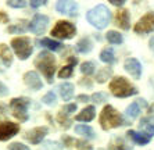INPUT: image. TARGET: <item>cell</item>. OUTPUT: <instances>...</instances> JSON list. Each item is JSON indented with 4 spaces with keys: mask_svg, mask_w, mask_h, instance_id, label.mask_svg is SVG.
<instances>
[{
    "mask_svg": "<svg viewBox=\"0 0 154 150\" xmlns=\"http://www.w3.org/2000/svg\"><path fill=\"white\" fill-rule=\"evenodd\" d=\"M86 18H88L89 24H92L94 28L103 29L107 27L110 20H111V13L104 4H99V6L88 11Z\"/></svg>",
    "mask_w": 154,
    "mask_h": 150,
    "instance_id": "obj_1",
    "label": "cell"
},
{
    "mask_svg": "<svg viewBox=\"0 0 154 150\" xmlns=\"http://www.w3.org/2000/svg\"><path fill=\"white\" fill-rule=\"evenodd\" d=\"M36 68L45 75V78L47 79V82L51 83L53 82V77L54 71H56V61H54L53 54L49 52H42L39 53V56L35 60Z\"/></svg>",
    "mask_w": 154,
    "mask_h": 150,
    "instance_id": "obj_2",
    "label": "cell"
},
{
    "mask_svg": "<svg viewBox=\"0 0 154 150\" xmlns=\"http://www.w3.org/2000/svg\"><path fill=\"white\" fill-rule=\"evenodd\" d=\"M110 90L115 97H129L137 93V89L124 77H117L110 82Z\"/></svg>",
    "mask_w": 154,
    "mask_h": 150,
    "instance_id": "obj_3",
    "label": "cell"
},
{
    "mask_svg": "<svg viewBox=\"0 0 154 150\" xmlns=\"http://www.w3.org/2000/svg\"><path fill=\"white\" fill-rule=\"evenodd\" d=\"M122 124H124V121H122L121 114L112 106L108 104V106H106L103 108V111L100 114V125L103 129L108 131V129L117 128V127H119Z\"/></svg>",
    "mask_w": 154,
    "mask_h": 150,
    "instance_id": "obj_4",
    "label": "cell"
},
{
    "mask_svg": "<svg viewBox=\"0 0 154 150\" xmlns=\"http://www.w3.org/2000/svg\"><path fill=\"white\" fill-rule=\"evenodd\" d=\"M29 104H31V100L28 97H15L10 102V110L13 111V115L20 121H26Z\"/></svg>",
    "mask_w": 154,
    "mask_h": 150,
    "instance_id": "obj_5",
    "label": "cell"
},
{
    "mask_svg": "<svg viewBox=\"0 0 154 150\" xmlns=\"http://www.w3.org/2000/svg\"><path fill=\"white\" fill-rule=\"evenodd\" d=\"M11 46L14 49L15 54L21 60H26V58L32 54V45H31V40L26 38V36H20V38H14L11 40Z\"/></svg>",
    "mask_w": 154,
    "mask_h": 150,
    "instance_id": "obj_6",
    "label": "cell"
},
{
    "mask_svg": "<svg viewBox=\"0 0 154 150\" xmlns=\"http://www.w3.org/2000/svg\"><path fill=\"white\" fill-rule=\"evenodd\" d=\"M75 27L68 21H58L56 27L51 29V35L58 39H71L75 35Z\"/></svg>",
    "mask_w": 154,
    "mask_h": 150,
    "instance_id": "obj_7",
    "label": "cell"
},
{
    "mask_svg": "<svg viewBox=\"0 0 154 150\" xmlns=\"http://www.w3.org/2000/svg\"><path fill=\"white\" fill-rule=\"evenodd\" d=\"M154 31V13H147L140 18L135 25V32L140 35H146Z\"/></svg>",
    "mask_w": 154,
    "mask_h": 150,
    "instance_id": "obj_8",
    "label": "cell"
},
{
    "mask_svg": "<svg viewBox=\"0 0 154 150\" xmlns=\"http://www.w3.org/2000/svg\"><path fill=\"white\" fill-rule=\"evenodd\" d=\"M20 131V125L11 121H3L0 122V140H8L10 138L15 136Z\"/></svg>",
    "mask_w": 154,
    "mask_h": 150,
    "instance_id": "obj_9",
    "label": "cell"
},
{
    "mask_svg": "<svg viewBox=\"0 0 154 150\" xmlns=\"http://www.w3.org/2000/svg\"><path fill=\"white\" fill-rule=\"evenodd\" d=\"M47 24H49V17L43 14H36L33 17V20L29 24V29L32 31L36 35H42L47 28Z\"/></svg>",
    "mask_w": 154,
    "mask_h": 150,
    "instance_id": "obj_10",
    "label": "cell"
},
{
    "mask_svg": "<svg viewBox=\"0 0 154 150\" xmlns=\"http://www.w3.org/2000/svg\"><path fill=\"white\" fill-rule=\"evenodd\" d=\"M47 132H49V129L46 127H39V128H33L31 131H28L25 138L32 145H38V143H40L43 140V138L47 135Z\"/></svg>",
    "mask_w": 154,
    "mask_h": 150,
    "instance_id": "obj_11",
    "label": "cell"
},
{
    "mask_svg": "<svg viewBox=\"0 0 154 150\" xmlns=\"http://www.w3.org/2000/svg\"><path fill=\"white\" fill-rule=\"evenodd\" d=\"M56 10L61 14L75 15L76 10H78V4L75 2H71V0H61V2H57V4H56Z\"/></svg>",
    "mask_w": 154,
    "mask_h": 150,
    "instance_id": "obj_12",
    "label": "cell"
},
{
    "mask_svg": "<svg viewBox=\"0 0 154 150\" xmlns=\"http://www.w3.org/2000/svg\"><path fill=\"white\" fill-rule=\"evenodd\" d=\"M24 82L26 83L28 88H31L32 90H40L42 89V81H40L39 75L36 74L35 71H28L25 75H24Z\"/></svg>",
    "mask_w": 154,
    "mask_h": 150,
    "instance_id": "obj_13",
    "label": "cell"
},
{
    "mask_svg": "<svg viewBox=\"0 0 154 150\" xmlns=\"http://www.w3.org/2000/svg\"><path fill=\"white\" fill-rule=\"evenodd\" d=\"M125 70L132 75L135 79H139L142 75V65L136 58H128L125 61Z\"/></svg>",
    "mask_w": 154,
    "mask_h": 150,
    "instance_id": "obj_14",
    "label": "cell"
},
{
    "mask_svg": "<svg viewBox=\"0 0 154 150\" xmlns=\"http://www.w3.org/2000/svg\"><path fill=\"white\" fill-rule=\"evenodd\" d=\"M63 143H64V146H67V147H76V149H79V150H92V146L86 145L82 140L69 138V136H63Z\"/></svg>",
    "mask_w": 154,
    "mask_h": 150,
    "instance_id": "obj_15",
    "label": "cell"
},
{
    "mask_svg": "<svg viewBox=\"0 0 154 150\" xmlns=\"http://www.w3.org/2000/svg\"><path fill=\"white\" fill-rule=\"evenodd\" d=\"M115 22L119 28H122L124 31H128L129 29V11L128 10H119L115 15Z\"/></svg>",
    "mask_w": 154,
    "mask_h": 150,
    "instance_id": "obj_16",
    "label": "cell"
},
{
    "mask_svg": "<svg viewBox=\"0 0 154 150\" xmlns=\"http://www.w3.org/2000/svg\"><path fill=\"white\" fill-rule=\"evenodd\" d=\"M0 60L3 61V64L6 67H10L11 63H13V54L10 52V47L4 43L0 45Z\"/></svg>",
    "mask_w": 154,
    "mask_h": 150,
    "instance_id": "obj_17",
    "label": "cell"
},
{
    "mask_svg": "<svg viewBox=\"0 0 154 150\" xmlns=\"http://www.w3.org/2000/svg\"><path fill=\"white\" fill-rule=\"evenodd\" d=\"M140 129H142L143 135L149 136V138L154 136V121L150 118H143L140 121Z\"/></svg>",
    "mask_w": 154,
    "mask_h": 150,
    "instance_id": "obj_18",
    "label": "cell"
},
{
    "mask_svg": "<svg viewBox=\"0 0 154 150\" xmlns=\"http://www.w3.org/2000/svg\"><path fill=\"white\" fill-rule=\"evenodd\" d=\"M60 95L61 97L65 100V102H68V100L72 99V96H74V85L69 82H64L60 85Z\"/></svg>",
    "mask_w": 154,
    "mask_h": 150,
    "instance_id": "obj_19",
    "label": "cell"
},
{
    "mask_svg": "<svg viewBox=\"0 0 154 150\" xmlns=\"http://www.w3.org/2000/svg\"><path fill=\"white\" fill-rule=\"evenodd\" d=\"M94 113H96V111H94V107L93 106H89V107L83 108V110L76 115V120H78V121L89 122V121H92V120L94 118Z\"/></svg>",
    "mask_w": 154,
    "mask_h": 150,
    "instance_id": "obj_20",
    "label": "cell"
},
{
    "mask_svg": "<svg viewBox=\"0 0 154 150\" xmlns=\"http://www.w3.org/2000/svg\"><path fill=\"white\" fill-rule=\"evenodd\" d=\"M126 135L135 143H137V145H147V143L150 142V138H149V136L143 135V133H139V132H136V131H128Z\"/></svg>",
    "mask_w": 154,
    "mask_h": 150,
    "instance_id": "obj_21",
    "label": "cell"
},
{
    "mask_svg": "<svg viewBox=\"0 0 154 150\" xmlns=\"http://www.w3.org/2000/svg\"><path fill=\"white\" fill-rule=\"evenodd\" d=\"M76 63H78V60H76L75 57H69V64L61 68L60 72H58V77H60V78H68V77H71L72 70H74Z\"/></svg>",
    "mask_w": 154,
    "mask_h": 150,
    "instance_id": "obj_22",
    "label": "cell"
},
{
    "mask_svg": "<svg viewBox=\"0 0 154 150\" xmlns=\"http://www.w3.org/2000/svg\"><path fill=\"white\" fill-rule=\"evenodd\" d=\"M39 43L42 45V46H45V47H47V49L53 50V52H58V50H61V47H63V45H61L60 42L51 40V39H49V38H43V39H40Z\"/></svg>",
    "mask_w": 154,
    "mask_h": 150,
    "instance_id": "obj_23",
    "label": "cell"
},
{
    "mask_svg": "<svg viewBox=\"0 0 154 150\" xmlns=\"http://www.w3.org/2000/svg\"><path fill=\"white\" fill-rule=\"evenodd\" d=\"M75 132L78 135H82L85 138H89V139H93L94 138V131L88 125H76L75 127Z\"/></svg>",
    "mask_w": 154,
    "mask_h": 150,
    "instance_id": "obj_24",
    "label": "cell"
},
{
    "mask_svg": "<svg viewBox=\"0 0 154 150\" xmlns=\"http://www.w3.org/2000/svg\"><path fill=\"white\" fill-rule=\"evenodd\" d=\"M92 47H93V45H92L89 38H83V39H81L78 42V45H76V49H78L81 53H89L90 50H92Z\"/></svg>",
    "mask_w": 154,
    "mask_h": 150,
    "instance_id": "obj_25",
    "label": "cell"
},
{
    "mask_svg": "<svg viewBox=\"0 0 154 150\" xmlns=\"http://www.w3.org/2000/svg\"><path fill=\"white\" fill-rule=\"evenodd\" d=\"M108 149L110 150H132V147L128 146L126 143H124V140L122 139L117 138V139H114L111 143H110Z\"/></svg>",
    "mask_w": 154,
    "mask_h": 150,
    "instance_id": "obj_26",
    "label": "cell"
},
{
    "mask_svg": "<svg viewBox=\"0 0 154 150\" xmlns=\"http://www.w3.org/2000/svg\"><path fill=\"white\" fill-rule=\"evenodd\" d=\"M107 40L110 43H112V45H119V43H122V35L119 32H117V31H108L107 33Z\"/></svg>",
    "mask_w": 154,
    "mask_h": 150,
    "instance_id": "obj_27",
    "label": "cell"
},
{
    "mask_svg": "<svg viewBox=\"0 0 154 150\" xmlns=\"http://www.w3.org/2000/svg\"><path fill=\"white\" fill-rule=\"evenodd\" d=\"M111 74H112L111 68H101L100 71L97 72V77H96L97 82L104 83V82H106V81H107L108 78H110V77H111Z\"/></svg>",
    "mask_w": 154,
    "mask_h": 150,
    "instance_id": "obj_28",
    "label": "cell"
},
{
    "mask_svg": "<svg viewBox=\"0 0 154 150\" xmlns=\"http://www.w3.org/2000/svg\"><path fill=\"white\" fill-rule=\"evenodd\" d=\"M100 60L103 63H114L115 61V57H114V53H112L111 49H104L103 52L100 53Z\"/></svg>",
    "mask_w": 154,
    "mask_h": 150,
    "instance_id": "obj_29",
    "label": "cell"
},
{
    "mask_svg": "<svg viewBox=\"0 0 154 150\" xmlns=\"http://www.w3.org/2000/svg\"><path fill=\"white\" fill-rule=\"evenodd\" d=\"M139 113H140V106L137 102L132 103L131 106H128V108H126V115H128L129 118H136L137 115H139Z\"/></svg>",
    "mask_w": 154,
    "mask_h": 150,
    "instance_id": "obj_30",
    "label": "cell"
},
{
    "mask_svg": "<svg viewBox=\"0 0 154 150\" xmlns=\"http://www.w3.org/2000/svg\"><path fill=\"white\" fill-rule=\"evenodd\" d=\"M26 21H20L17 25H11V27H8L7 28V32L10 33H22L26 31Z\"/></svg>",
    "mask_w": 154,
    "mask_h": 150,
    "instance_id": "obj_31",
    "label": "cell"
},
{
    "mask_svg": "<svg viewBox=\"0 0 154 150\" xmlns=\"http://www.w3.org/2000/svg\"><path fill=\"white\" fill-rule=\"evenodd\" d=\"M81 71H82V74H86V75L93 74L94 64L92 63V61H86V63H83V64L81 65Z\"/></svg>",
    "mask_w": 154,
    "mask_h": 150,
    "instance_id": "obj_32",
    "label": "cell"
},
{
    "mask_svg": "<svg viewBox=\"0 0 154 150\" xmlns=\"http://www.w3.org/2000/svg\"><path fill=\"white\" fill-rule=\"evenodd\" d=\"M76 106L75 104H67L60 110V115H64V117H68L71 113H75Z\"/></svg>",
    "mask_w": 154,
    "mask_h": 150,
    "instance_id": "obj_33",
    "label": "cell"
},
{
    "mask_svg": "<svg viewBox=\"0 0 154 150\" xmlns=\"http://www.w3.org/2000/svg\"><path fill=\"white\" fill-rule=\"evenodd\" d=\"M107 93L104 92H97L94 95H92V100L94 103H103V102H107Z\"/></svg>",
    "mask_w": 154,
    "mask_h": 150,
    "instance_id": "obj_34",
    "label": "cell"
},
{
    "mask_svg": "<svg viewBox=\"0 0 154 150\" xmlns=\"http://www.w3.org/2000/svg\"><path fill=\"white\" fill-rule=\"evenodd\" d=\"M43 103L47 104V106H53V104H56V95H54L53 92H49L47 95H45V97H43Z\"/></svg>",
    "mask_w": 154,
    "mask_h": 150,
    "instance_id": "obj_35",
    "label": "cell"
},
{
    "mask_svg": "<svg viewBox=\"0 0 154 150\" xmlns=\"http://www.w3.org/2000/svg\"><path fill=\"white\" fill-rule=\"evenodd\" d=\"M7 4L10 7H14V8H22V7H25L28 3H26L25 0H21V2L20 0H8Z\"/></svg>",
    "mask_w": 154,
    "mask_h": 150,
    "instance_id": "obj_36",
    "label": "cell"
},
{
    "mask_svg": "<svg viewBox=\"0 0 154 150\" xmlns=\"http://www.w3.org/2000/svg\"><path fill=\"white\" fill-rule=\"evenodd\" d=\"M8 149L10 150H29V147L25 146V145H22V143H20V142H14V143H11Z\"/></svg>",
    "mask_w": 154,
    "mask_h": 150,
    "instance_id": "obj_37",
    "label": "cell"
},
{
    "mask_svg": "<svg viewBox=\"0 0 154 150\" xmlns=\"http://www.w3.org/2000/svg\"><path fill=\"white\" fill-rule=\"evenodd\" d=\"M43 4H46V2H43V0H33V2H31V7L38 8L40 6H43Z\"/></svg>",
    "mask_w": 154,
    "mask_h": 150,
    "instance_id": "obj_38",
    "label": "cell"
},
{
    "mask_svg": "<svg viewBox=\"0 0 154 150\" xmlns=\"http://www.w3.org/2000/svg\"><path fill=\"white\" fill-rule=\"evenodd\" d=\"M8 93V89H7V86L4 85V83L0 82V96H6Z\"/></svg>",
    "mask_w": 154,
    "mask_h": 150,
    "instance_id": "obj_39",
    "label": "cell"
},
{
    "mask_svg": "<svg viewBox=\"0 0 154 150\" xmlns=\"http://www.w3.org/2000/svg\"><path fill=\"white\" fill-rule=\"evenodd\" d=\"M0 22H2V24L8 22V15L6 14V13H3V11H0Z\"/></svg>",
    "mask_w": 154,
    "mask_h": 150,
    "instance_id": "obj_40",
    "label": "cell"
},
{
    "mask_svg": "<svg viewBox=\"0 0 154 150\" xmlns=\"http://www.w3.org/2000/svg\"><path fill=\"white\" fill-rule=\"evenodd\" d=\"M110 3L112 4V6H124V3H125V0H110Z\"/></svg>",
    "mask_w": 154,
    "mask_h": 150,
    "instance_id": "obj_41",
    "label": "cell"
},
{
    "mask_svg": "<svg viewBox=\"0 0 154 150\" xmlns=\"http://www.w3.org/2000/svg\"><path fill=\"white\" fill-rule=\"evenodd\" d=\"M76 100H78V102L85 103V102H88V100H89V96H88V95H79V96L76 97Z\"/></svg>",
    "mask_w": 154,
    "mask_h": 150,
    "instance_id": "obj_42",
    "label": "cell"
},
{
    "mask_svg": "<svg viewBox=\"0 0 154 150\" xmlns=\"http://www.w3.org/2000/svg\"><path fill=\"white\" fill-rule=\"evenodd\" d=\"M150 49L154 52V36H153V38H151V39H150Z\"/></svg>",
    "mask_w": 154,
    "mask_h": 150,
    "instance_id": "obj_43",
    "label": "cell"
},
{
    "mask_svg": "<svg viewBox=\"0 0 154 150\" xmlns=\"http://www.w3.org/2000/svg\"><path fill=\"white\" fill-rule=\"evenodd\" d=\"M3 111H4V107H3V106H0V114H2Z\"/></svg>",
    "mask_w": 154,
    "mask_h": 150,
    "instance_id": "obj_44",
    "label": "cell"
}]
</instances>
